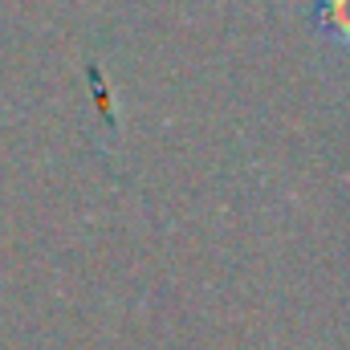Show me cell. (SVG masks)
I'll return each mask as SVG.
<instances>
[{
	"instance_id": "6da1fadb",
	"label": "cell",
	"mask_w": 350,
	"mask_h": 350,
	"mask_svg": "<svg viewBox=\"0 0 350 350\" xmlns=\"http://www.w3.org/2000/svg\"><path fill=\"white\" fill-rule=\"evenodd\" d=\"M310 21L334 49H350V0H314Z\"/></svg>"
}]
</instances>
